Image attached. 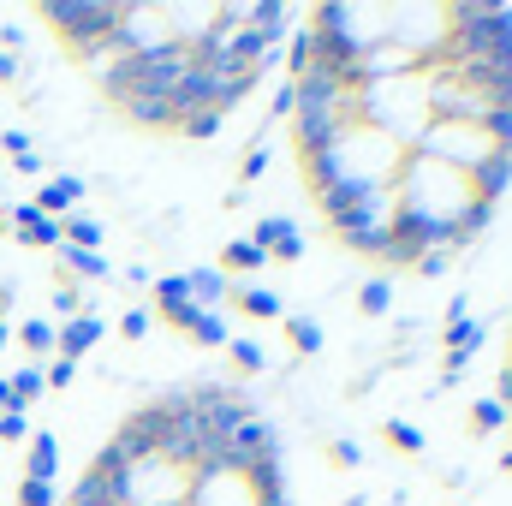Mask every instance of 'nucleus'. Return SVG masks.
I'll return each mask as SVG.
<instances>
[{"instance_id":"2","label":"nucleus","mask_w":512,"mask_h":506,"mask_svg":"<svg viewBox=\"0 0 512 506\" xmlns=\"http://www.w3.org/2000/svg\"><path fill=\"white\" fill-rule=\"evenodd\" d=\"M108 483H114V506H185V495H191V471L161 453L137 459L131 471L108 477Z\"/></svg>"},{"instance_id":"3","label":"nucleus","mask_w":512,"mask_h":506,"mask_svg":"<svg viewBox=\"0 0 512 506\" xmlns=\"http://www.w3.org/2000/svg\"><path fill=\"white\" fill-rule=\"evenodd\" d=\"M334 233H340V245H352L358 256L387 262V245H393V185L370 191V197H358V203L334 221Z\"/></svg>"},{"instance_id":"34","label":"nucleus","mask_w":512,"mask_h":506,"mask_svg":"<svg viewBox=\"0 0 512 506\" xmlns=\"http://www.w3.org/2000/svg\"><path fill=\"white\" fill-rule=\"evenodd\" d=\"M292 108H298V90H292V78H280L268 96V120H292Z\"/></svg>"},{"instance_id":"22","label":"nucleus","mask_w":512,"mask_h":506,"mask_svg":"<svg viewBox=\"0 0 512 506\" xmlns=\"http://www.w3.org/2000/svg\"><path fill=\"white\" fill-rule=\"evenodd\" d=\"M441 340H447V352L477 358V352H483V322H477V316H471V322H441Z\"/></svg>"},{"instance_id":"7","label":"nucleus","mask_w":512,"mask_h":506,"mask_svg":"<svg viewBox=\"0 0 512 506\" xmlns=\"http://www.w3.org/2000/svg\"><path fill=\"white\" fill-rule=\"evenodd\" d=\"M6 233L18 239V245H36V251H60L66 239H60V221H48L36 203H12L6 209Z\"/></svg>"},{"instance_id":"37","label":"nucleus","mask_w":512,"mask_h":506,"mask_svg":"<svg viewBox=\"0 0 512 506\" xmlns=\"http://www.w3.org/2000/svg\"><path fill=\"white\" fill-rule=\"evenodd\" d=\"M0 149H6V155H30V149H36V137H30V126H6V131H0Z\"/></svg>"},{"instance_id":"33","label":"nucleus","mask_w":512,"mask_h":506,"mask_svg":"<svg viewBox=\"0 0 512 506\" xmlns=\"http://www.w3.org/2000/svg\"><path fill=\"white\" fill-rule=\"evenodd\" d=\"M72 381H78V364H72V358H48V364H42V387H54V393H66Z\"/></svg>"},{"instance_id":"25","label":"nucleus","mask_w":512,"mask_h":506,"mask_svg":"<svg viewBox=\"0 0 512 506\" xmlns=\"http://www.w3.org/2000/svg\"><path fill=\"white\" fill-rule=\"evenodd\" d=\"M227 352H233V364H239L245 376H262V370H268V346L251 340V334H233V340H227Z\"/></svg>"},{"instance_id":"38","label":"nucleus","mask_w":512,"mask_h":506,"mask_svg":"<svg viewBox=\"0 0 512 506\" xmlns=\"http://www.w3.org/2000/svg\"><path fill=\"white\" fill-rule=\"evenodd\" d=\"M120 280L137 286V292H149V286H155V268H149V262H126V274H120Z\"/></svg>"},{"instance_id":"17","label":"nucleus","mask_w":512,"mask_h":506,"mask_svg":"<svg viewBox=\"0 0 512 506\" xmlns=\"http://www.w3.org/2000/svg\"><path fill=\"white\" fill-rule=\"evenodd\" d=\"M358 310L364 316H393V274H370V280H358Z\"/></svg>"},{"instance_id":"45","label":"nucleus","mask_w":512,"mask_h":506,"mask_svg":"<svg viewBox=\"0 0 512 506\" xmlns=\"http://www.w3.org/2000/svg\"><path fill=\"white\" fill-rule=\"evenodd\" d=\"M507 429H512V423H507Z\"/></svg>"},{"instance_id":"30","label":"nucleus","mask_w":512,"mask_h":506,"mask_svg":"<svg viewBox=\"0 0 512 506\" xmlns=\"http://www.w3.org/2000/svg\"><path fill=\"white\" fill-rule=\"evenodd\" d=\"M30 435H36L30 411H18V405H12V411H0V441H6V447H18V441H30Z\"/></svg>"},{"instance_id":"5","label":"nucleus","mask_w":512,"mask_h":506,"mask_svg":"<svg viewBox=\"0 0 512 506\" xmlns=\"http://www.w3.org/2000/svg\"><path fill=\"white\" fill-rule=\"evenodd\" d=\"M227 447H233V459L239 465H262V459H280V429L268 423V411H251L233 435H227Z\"/></svg>"},{"instance_id":"21","label":"nucleus","mask_w":512,"mask_h":506,"mask_svg":"<svg viewBox=\"0 0 512 506\" xmlns=\"http://www.w3.org/2000/svg\"><path fill=\"white\" fill-rule=\"evenodd\" d=\"M507 423H512V411L495 399V393H483V399L471 405V435H501Z\"/></svg>"},{"instance_id":"1","label":"nucleus","mask_w":512,"mask_h":506,"mask_svg":"<svg viewBox=\"0 0 512 506\" xmlns=\"http://www.w3.org/2000/svg\"><path fill=\"white\" fill-rule=\"evenodd\" d=\"M42 18L54 24V36L78 54V60H114V24H120V0H54L42 6Z\"/></svg>"},{"instance_id":"24","label":"nucleus","mask_w":512,"mask_h":506,"mask_svg":"<svg viewBox=\"0 0 512 506\" xmlns=\"http://www.w3.org/2000/svg\"><path fill=\"white\" fill-rule=\"evenodd\" d=\"M6 387H12V405H24V411H30V405L48 393V387H42V364H18V370L6 376Z\"/></svg>"},{"instance_id":"16","label":"nucleus","mask_w":512,"mask_h":506,"mask_svg":"<svg viewBox=\"0 0 512 506\" xmlns=\"http://www.w3.org/2000/svg\"><path fill=\"white\" fill-rule=\"evenodd\" d=\"M262 268H268V251H256L251 239H227V245H221V274H227V280H233V274H262Z\"/></svg>"},{"instance_id":"42","label":"nucleus","mask_w":512,"mask_h":506,"mask_svg":"<svg viewBox=\"0 0 512 506\" xmlns=\"http://www.w3.org/2000/svg\"><path fill=\"white\" fill-rule=\"evenodd\" d=\"M0 411H12V387H6V376H0ZM24 411V405H18Z\"/></svg>"},{"instance_id":"8","label":"nucleus","mask_w":512,"mask_h":506,"mask_svg":"<svg viewBox=\"0 0 512 506\" xmlns=\"http://www.w3.org/2000/svg\"><path fill=\"white\" fill-rule=\"evenodd\" d=\"M84 197H90V179H84V173H54V179H48L30 203H36L48 221H66L72 209H84Z\"/></svg>"},{"instance_id":"41","label":"nucleus","mask_w":512,"mask_h":506,"mask_svg":"<svg viewBox=\"0 0 512 506\" xmlns=\"http://www.w3.org/2000/svg\"><path fill=\"white\" fill-rule=\"evenodd\" d=\"M24 78V54H0V84H18Z\"/></svg>"},{"instance_id":"18","label":"nucleus","mask_w":512,"mask_h":506,"mask_svg":"<svg viewBox=\"0 0 512 506\" xmlns=\"http://www.w3.org/2000/svg\"><path fill=\"white\" fill-rule=\"evenodd\" d=\"M286 233H298V221H292L286 209H274V215H256V221H251V233H245V239H251L256 251H274V245H280Z\"/></svg>"},{"instance_id":"12","label":"nucleus","mask_w":512,"mask_h":506,"mask_svg":"<svg viewBox=\"0 0 512 506\" xmlns=\"http://www.w3.org/2000/svg\"><path fill=\"white\" fill-rule=\"evenodd\" d=\"M60 239L78 245V251H102V245H108V221L90 215V209H72V215L60 221Z\"/></svg>"},{"instance_id":"44","label":"nucleus","mask_w":512,"mask_h":506,"mask_svg":"<svg viewBox=\"0 0 512 506\" xmlns=\"http://www.w3.org/2000/svg\"><path fill=\"white\" fill-rule=\"evenodd\" d=\"M340 506H370V495H346Z\"/></svg>"},{"instance_id":"31","label":"nucleus","mask_w":512,"mask_h":506,"mask_svg":"<svg viewBox=\"0 0 512 506\" xmlns=\"http://www.w3.org/2000/svg\"><path fill=\"white\" fill-rule=\"evenodd\" d=\"M12 506H60V489H54V483H30V477H18Z\"/></svg>"},{"instance_id":"15","label":"nucleus","mask_w":512,"mask_h":506,"mask_svg":"<svg viewBox=\"0 0 512 506\" xmlns=\"http://www.w3.org/2000/svg\"><path fill=\"white\" fill-rule=\"evenodd\" d=\"M126 114H131V126H143V131H173L179 126V108H173L167 96H137V102H126Z\"/></svg>"},{"instance_id":"43","label":"nucleus","mask_w":512,"mask_h":506,"mask_svg":"<svg viewBox=\"0 0 512 506\" xmlns=\"http://www.w3.org/2000/svg\"><path fill=\"white\" fill-rule=\"evenodd\" d=\"M6 346H12V322H0V358H6Z\"/></svg>"},{"instance_id":"39","label":"nucleus","mask_w":512,"mask_h":506,"mask_svg":"<svg viewBox=\"0 0 512 506\" xmlns=\"http://www.w3.org/2000/svg\"><path fill=\"white\" fill-rule=\"evenodd\" d=\"M42 167H48V161H42L36 149H30V155H12V173H18V179H42Z\"/></svg>"},{"instance_id":"36","label":"nucleus","mask_w":512,"mask_h":506,"mask_svg":"<svg viewBox=\"0 0 512 506\" xmlns=\"http://www.w3.org/2000/svg\"><path fill=\"white\" fill-rule=\"evenodd\" d=\"M304 251H310V239H304V233H286V239L268 251V262H304Z\"/></svg>"},{"instance_id":"26","label":"nucleus","mask_w":512,"mask_h":506,"mask_svg":"<svg viewBox=\"0 0 512 506\" xmlns=\"http://www.w3.org/2000/svg\"><path fill=\"white\" fill-rule=\"evenodd\" d=\"M48 304H54V316H60V322H72V316H84V310H90V304H84V292H78V280H66V274L54 280V298H48ZM60 322H54V328H60Z\"/></svg>"},{"instance_id":"4","label":"nucleus","mask_w":512,"mask_h":506,"mask_svg":"<svg viewBox=\"0 0 512 506\" xmlns=\"http://www.w3.org/2000/svg\"><path fill=\"white\" fill-rule=\"evenodd\" d=\"M185 506H262V501H256V489H251V471L227 465V471H197Z\"/></svg>"},{"instance_id":"11","label":"nucleus","mask_w":512,"mask_h":506,"mask_svg":"<svg viewBox=\"0 0 512 506\" xmlns=\"http://www.w3.org/2000/svg\"><path fill=\"white\" fill-rule=\"evenodd\" d=\"M24 477H30V483H54V477H60V435H54V429H36V435H30Z\"/></svg>"},{"instance_id":"23","label":"nucleus","mask_w":512,"mask_h":506,"mask_svg":"<svg viewBox=\"0 0 512 506\" xmlns=\"http://www.w3.org/2000/svg\"><path fill=\"white\" fill-rule=\"evenodd\" d=\"M18 346H24L30 358H54V322H48V316L18 322Z\"/></svg>"},{"instance_id":"28","label":"nucleus","mask_w":512,"mask_h":506,"mask_svg":"<svg viewBox=\"0 0 512 506\" xmlns=\"http://www.w3.org/2000/svg\"><path fill=\"white\" fill-rule=\"evenodd\" d=\"M382 435L393 441V447H399V453H429V435H423L417 423H405V417H387Z\"/></svg>"},{"instance_id":"32","label":"nucleus","mask_w":512,"mask_h":506,"mask_svg":"<svg viewBox=\"0 0 512 506\" xmlns=\"http://www.w3.org/2000/svg\"><path fill=\"white\" fill-rule=\"evenodd\" d=\"M453 262H459L453 251H423L411 268H417V280H447V268H453Z\"/></svg>"},{"instance_id":"29","label":"nucleus","mask_w":512,"mask_h":506,"mask_svg":"<svg viewBox=\"0 0 512 506\" xmlns=\"http://www.w3.org/2000/svg\"><path fill=\"white\" fill-rule=\"evenodd\" d=\"M120 334H126L131 346H137V340H149V334H155V310H149V304H131L126 316H120Z\"/></svg>"},{"instance_id":"19","label":"nucleus","mask_w":512,"mask_h":506,"mask_svg":"<svg viewBox=\"0 0 512 506\" xmlns=\"http://www.w3.org/2000/svg\"><path fill=\"white\" fill-rule=\"evenodd\" d=\"M185 334H191L197 346H227V340H233V328H227V316H221V310H191Z\"/></svg>"},{"instance_id":"13","label":"nucleus","mask_w":512,"mask_h":506,"mask_svg":"<svg viewBox=\"0 0 512 506\" xmlns=\"http://www.w3.org/2000/svg\"><path fill=\"white\" fill-rule=\"evenodd\" d=\"M60 274H66V280H114V262H108L102 251L60 245Z\"/></svg>"},{"instance_id":"6","label":"nucleus","mask_w":512,"mask_h":506,"mask_svg":"<svg viewBox=\"0 0 512 506\" xmlns=\"http://www.w3.org/2000/svg\"><path fill=\"white\" fill-rule=\"evenodd\" d=\"M108 340V322H102V310H84V316H72V322H60L54 328V358H72V364H84L96 346Z\"/></svg>"},{"instance_id":"10","label":"nucleus","mask_w":512,"mask_h":506,"mask_svg":"<svg viewBox=\"0 0 512 506\" xmlns=\"http://www.w3.org/2000/svg\"><path fill=\"white\" fill-rule=\"evenodd\" d=\"M233 304H239L245 316H256V322H280V316H286V298H280L274 286H262V280H239V286H233Z\"/></svg>"},{"instance_id":"9","label":"nucleus","mask_w":512,"mask_h":506,"mask_svg":"<svg viewBox=\"0 0 512 506\" xmlns=\"http://www.w3.org/2000/svg\"><path fill=\"white\" fill-rule=\"evenodd\" d=\"M179 280H185V298H191L197 310H221V304L233 298V280H227L221 268H209V262H197V268H179Z\"/></svg>"},{"instance_id":"14","label":"nucleus","mask_w":512,"mask_h":506,"mask_svg":"<svg viewBox=\"0 0 512 506\" xmlns=\"http://www.w3.org/2000/svg\"><path fill=\"white\" fill-rule=\"evenodd\" d=\"M280 328H286V340H292V352H298V358H316V352L328 346V334H322V322H316L310 310H298V316H280Z\"/></svg>"},{"instance_id":"27","label":"nucleus","mask_w":512,"mask_h":506,"mask_svg":"<svg viewBox=\"0 0 512 506\" xmlns=\"http://www.w3.org/2000/svg\"><path fill=\"white\" fill-rule=\"evenodd\" d=\"M221 126H227V114H221V108H203V114H185V120H179V131H185L191 143H215Z\"/></svg>"},{"instance_id":"40","label":"nucleus","mask_w":512,"mask_h":506,"mask_svg":"<svg viewBox=\"0 0 512 506\" xmlns=\"http://www.w3.org/2000/svg\"><path fill=\"white\" fill-rule=\"evenodd\" d=\"M447 322H471V292H453L447 298Z\"/></svg>"},{"instance_id":"20","label":"nucleus","mask_w":512,"mask_h":506,"mask_svg":"<svg viewBox=\"0 0 512 506\" xmlns=\"http://www.w3.org/2000/svg\"><path fill=\"white\" fill-rule=\"evenodd\" d=\"M268 161H274V149H268V137L256 131L251 143H245V161H239V191H251V185L268 179Z\"/></svg>"},{"instance_id":"35","label":"nucleus","mask_w":512,"mask_h":506,"mask_svg":"<svg viewBox=\"0 0 512 506\" xmlns=\"http://www.w3.org/2000/svg\"><path fill=\"white\" fill-rule=\"evenodd\" d=\"M328 453H334V465H340V471H358V465H364V441H352V435H340Z\"/></svg>"}]
</instances>
